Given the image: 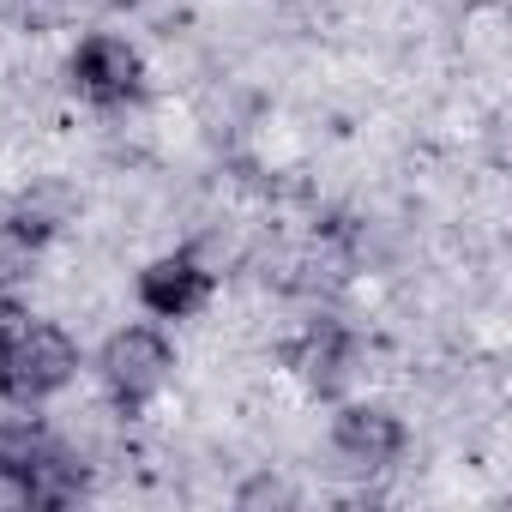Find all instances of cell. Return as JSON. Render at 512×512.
<instances>
[{
  "label": "cell",
  "instance_id": "obj_3",
  "mask_svg": "<svg viewBox=\"0 0 512 512\" xmlns=\"http://www.w3.org/2000/svg\"><path fill=\"white\" fill-rule=\"evenodd\" d=\"M272 356H278V374H284L302 398H314V404H320V398H326V404L350 398L356 380H362L368 362H374L362 326L344 320L338 308H314L302 326H290V332L272 344Z\"/></svg>",
  "mask_w": 512,
  "mask_h": 512
},
{
  "label": "cell",
  "instance_id": "obj_6",
  "mask_svg": "<svg viewBox=\"0 0 512 512\" xmlns=\"http://www.w3.org/2000/svg\"><path fill=\"white\" fill-rule=\"evenodd\" d=\"M326 452L338 458L344 476H392L410 458V422L386 398H338L326 422Z\"/></svg>",
  "mask_w": 512,
  "mask_h": 512
},
{
  "label": "cell",
  "instance_id": "obj_2",
  "mask_svg": "<svg viewBox=\"0 0 512 512\" xmlns=\"http://www.w3.org/2000/svg\"><path fill=\"white\" fill-rule=\"evenodd\" d=\"M79 368H85V350L67 332V320L25 308L19 320L0 326V404L43 410L79 380Z\"/></svg>",
  "mask_w": 512,
  "mask_h": 512
},
{
  "label": "cell",
  "instance_id": "obj_5",
  "mask_svg": "<svg viewBox=\"0 0 512 512\" xmlns=\"http://www.w3.org/2000/svg\"><path fill=\"white\" fill-rule=\"evenodd\" d=\"M61 79H67V91H73L85 109H97V115H127V109H139L145 91H151V61H145V49H139L133 37H121V31H85V37L67 49Z\"/></svg>",
  "mask_w": 512,
  "mask_h": 512
},
{
  "label": "cell",
  "instance_id": "obj_7",
  "mask_svg": "<svg viewBox=\"0 0 512 512\" xmlns=\"http://www.w3.org/2000/svg\"><path fill=\"white\" fill-rule=\"evenodd\" d=\"M133 302L151 320H199L217 302V266H211V253L193 247V241L151 253V260L133 272Z\"/></svg>",
  "mask_w": 512,
  "mask_h": 512
},
{
  "label": "cell",
  "instance_id": "obj_1",
  "mask_svg": "<svg viewBox=\"0 0 512 512\" xmlns=\"http://www.w3.org/2000/svg\"><path fill=\"white\" fill-rule=\"evenodd\" d=\"M91 470L97 458L67 428L7 404L0 416V488L7 494H19L25 506H73L91 494Z\"/></svg>",
  "mask_w": 512,
  "mask_h": 512
},
{
  "label": "cell",
  "instance_id": "obj_4",
  "mask_svg": "<svg viewBox=\"0 0 512 512\" xmlns=\"http://www.w3.org/2000/svg\"><path fill=\"white\" fill-rule=\"evenodd\" d=\"M91 368H97L103 404H109L121 422H139V416L169 392L181 356H175V344H169L163 326H151V320H127V326H115V332L97 344V362H91Z\"/></svg>",
  "mask_w": 512,
  "mask_h": 512
}]
</instances>
